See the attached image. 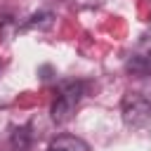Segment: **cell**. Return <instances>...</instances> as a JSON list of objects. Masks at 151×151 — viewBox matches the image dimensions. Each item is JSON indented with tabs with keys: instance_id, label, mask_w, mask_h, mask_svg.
I'll return each instance as SVG.
<instances>
[{
	"instance_id": "6da1fadb",
	"label": "cell",
	"mask_w": 151,
	"mask_h": 151,
	"mask_svg": "<svg viewBox=\"0 0 151 151\" xmlns=\"http://www.w3.org/2000/svg\"><path fill=\"white\" fill-rule=\"evenodd\" d=\"M123 120L130 127H142L151 120V99L139 94V92H130L123 99Z\"/></svg>"
},
{
	"instance_id": "3957f363",
	"label": "cell",
	"mask_w": 151,
	"mask_h": 151,
	"mask_svg": "<svg viewBox=\"0 0 151 151\" xmlns=\"http://www.w3.org/2000/svg\"><path fill=\"white\" fill-rule=\"evenodd\" d=\"M47 151H92L87 146V142H83L80 137H73V134H59L57 139L50 142Z\"/></svg>"
},
{
	"instance_id": "7a4b0ae2",
	"label": "cell",
	"mask_w": 151,
	"mask_h": 151,
	"mask_svg": "<svg viewBox=\"0 0 151 151\" xmlns=\"http://www.w3.org/2000/svg\"><path fill=\"white\" fill-rule=\"evenodd\" d=\"M80 97H83V85L80 83H68L59 92L57 101L52 104V120L54 123H66L76 113V106L80 104Z\"/></svg>"
},
{
	"instance_id": "277c9868",
	"label": "cell",
	"mask_w": 151,
	"mask_h": 151,
	"mask_svg": "<svg viewBox=\"0 0 151 151\" xmlns=\"http://www.w3.org/2000/svg\"><path fill=\"white\" fill-rule=\"evenodd\" d=\"M127 71L134 73V76H151V52L130 59L127 61Z\"/></svg>"
}]
</instances>
